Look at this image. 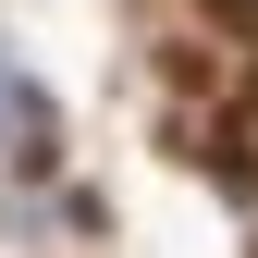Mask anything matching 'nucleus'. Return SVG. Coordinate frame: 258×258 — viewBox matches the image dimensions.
I'll return each instance as SVG.
<instances>
[{
	"instance_id": "obj_1",
	"label": "nucleus",
	"mask_w": 258,
	"mask_h": 258,
	"mask_svg": "<svg viewBox=\"0 0 258 258\" xmlns=\"http://www.w3.org/2000/svg\"><path fill=\"white\" fill-rule=\"evenodd\" d=\"M160 74H172L184 99H209V86H221V61H209V37H172V49H160Z\"/></svg>"
}]
</instances>
